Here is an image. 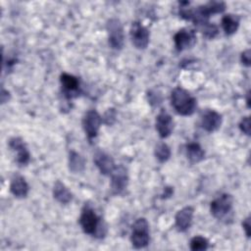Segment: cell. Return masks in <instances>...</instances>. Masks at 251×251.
<instances>
[{
  "instance_id": "30bf717a",
  "label": "cell",
  "mask_w": 251,
  "mask_h": 251,
  "mask_svg": "<svg viewBox=\"0 0 251 251\" xmlns=\"http://www.w3.org/2000/svg\"><path fill=\"white\" fill-rule=\"evenodd\" d=\"M156 130L162 138H166L171 135L174 128V122L169 113L162 110L156 117Z\"/></svg>"
},
{
  "instance_id": "7402d4cb",
  "label": "cell",
  "mask_w": 251,
  "mask_h": 251,
  "mask_svg": "<svg viewBox=\"0 0 251 251\" xmlns=\"http://www.w3.org/2000/svg\"><path fill=\"white\" fill-rule=\"evenodd\" d=\"M209 247L208 240L203 236H194L190 240V249L193 251L206 250Z\"/></svg>"
},
{
  "instance_id": "7c38bea8",
  "label": "cell",
  "mask_w": 251,
  "mask_h": 251,
  "mask_svg": "<svg viewBox=\"0 0 251 251\" xmlns=\"http://www.w3.org/2000/svg\"><path fill=\"white\" fill-rule=\"evenodd\" d=\"M9 146L17 154V162L20 166H25L29 162L30 154L21 137L11 138Z\"/></svg>"
},
{
  "instance_id": "9c48e42d",
  "label": "cell",
  "mask_w": 251,
  "mask_h": 251,
  "mask_svg": "<svg viewBox=\"0 0 251 251\" xmlns=\"http://www.w3.org/2000/svg\"><path fill=\"white\" fill-rule=\"evenodd\" d=\"M175 47L177 51H183L194 45L196 42L195 32L191 29L182 28L178 30L174 36Z\"/></svg>"
},
{
  "instance_id": "6da1fadb",
  "label": "cell",
  "mask_w": 251,
  "mask_h": 251,
  "mask_svg": "<svg viewBox=\"0 0 251 251\" xmlns=\"http://www.w3.org/2000/svg\"><path fill=\"white\" fill-rule=\"evenodd\" d=\"M171 103L174 109L181 116H190L196 108L195 98L185 89L176 87L171 93Z\"/></svg>"
},
{
  "instance_id": "8992f818",
  "label": "cell",
  "mask_w": 251,
  "mask_h": 251,
  "mask_svg": "<svg viewBox=\"0 0 251 251\" xmlns=\"http://www.w3.org/2000/svg\"><path fill=\"white\" fill-rule=\"evenodd\" d=\"M101 124L102 118L97 111L89 110L85 113L82 119V126L89 139H92L97 135Z\"/></svg>"
},
{
  "instance_id": "484cf974",
  "label": "cell",
  "mask_w": 251,
  "mask_h": 251,
  "mask_svg": "<svg viewBox=\"0 0 251 251\" xmlns=\"http://www.w3.org/2000/svg\"><path fill=\"white\" fill-rule=\"evenodd\" d=\"M239 128L246 135H250V118L249 117L242 118V120L239 123Z\"/></svg>"
},
{
  "instance_id": "2e32d148",
  "label": "cell",
  "mask_w": 251,
  "mask_h": 251,
  "mask_svg": "<svg viewBox=\"0 0 251 251\" xmlns=\"http://www.w3.org/2000/svg\"><path fill=\"white\" fill-rule=\"evenodd\" d=\"M29 187L25 179L22 176H15L10 184V191L11 193L17 198H24L26 197L28 193Z\"/></svg>"
},
{
  "instance_id": "cb8c5ba5",
  "label": "cell",
  "mask_w": 251,
  "mask_h": 251,
  "mask_svg": "<svg viewBox=\"0 0 251 251\" xmlns=\"http://www.w3.org/2000/svg\"><path fill=\"white\" fill-rule=\"evenodd\" d=\"M201 31L202 33L207 37V38H214L217 34H218V27L216 25H213V24H206L204 25H202L201 27Z\"/></svg>"
},
{
  "instance_id": "3957f363",
  "label": "cell",
  "mask_w": 251,
  "mask_h": 251,
  "mask_svg": "<svg viewBox=\"0 0 251 251\" xmlns=\"http://www.w3.org/2000/svg\"><path fill=\"white\" fill-rule=\"evenodd\" d=\"M233 198L228 193H224L214 199L210 204L211 214L218 220L229 219V215L232 214Z\"/></svg>"
},
{
  "instance_id": "ffe728a7",
  "label": "cell",
  "mask_w": 251,
  "mask_h": 251,
  "mask_svg": "<svg viewBox=\"0 0 251 251\" xmlns=\"http://www.w3.org/2000/svg\"><path fill=\"white\" fill-rule=\"evenodd\" d=\"M185 148H186L185 149L186 156L191 163H198L204 159L205 152L198 143H196V142L188 143Z\"/></svg>"
},
{
  "instance_id": "4316f807",
  "label": "cell",
  "mask_w": 251,
  "mask_h": 251,
  "mask_svg": "<svg viewBox=\"0 0 251 251\" xmlns=\"http://www.w3.org/2000/svg\"><path fill=\"white\" fill-rule=\"evenodd\" d=\"M241 62L244 66L246 67H249L250 66V63H251V53H250V49H247L245 51H243L241 53Z\"/></svg>"
},
{
  "instance_id": "8fae6325",
  "label": "cell",
  "mask_w": 251,
  "mask_h": 251,
  "mask_svg": "<svg viewBox=\"0 0 251 251\" xmlns=\"http://www.w3.org/2000/svg\"><path fill=\"white\" fill-rule=\"evenodd\" d=\"M93 161L100 173L104 176H111L116 169L114 159L106 152L97 151L94 155Z\"/></svg>"
},
{
  "instance_id": "5b68a950",
  "label": "cell",
  "mask_w": 251,
  "mask_h": 251,
  "mask_svg": "<svg viewBox=\"0 0 251 251\" xmlns=\"http://www.w3.org/2000/svg\"><path fill=\"white\" fill-rule=\"evenodd\" d=\"M108 32V41L110 46L115 50H120L124 46L125 35L124 28L118 19H110L106 25Z\"/></svg>"
},
{
  "instance_id": "d4e9b609",
  "label": "cell",
  "mask_w": 251,
  "mask_h": 251,
  "mask_svg": "<svg viewBox=\"0 0 251 251\" xmlns=\"http://www.w3.org/2000/svg\"><path fill=\"white\" fill-rule=\"evenodd\" d=\"M102 121H104V123L106 125H113L114 122L116 121V111L115 109H108L106 111V113L104 114V117L102 118Z\"/></svg>"
},
{
  "instance_id": "d6986e66",
  "label": "cell",
  "mask_w": 251,
  "mask_h": 251,
  "mask_svg": "<svg viewBox=\"0 0 251 251\" xmlns=\"http://www.w3.org/2000/svg\"><path fill=\"white\" fill-rule=\"evenodd\" d=\"M85 169V161L81 155L75 151L69 154V170L74 174L82 173Z\"/></svg>"
},
{
  "instance_id": "44dd1931",
  "label": "cell",
  "mask_w": 251,
  "mask_h": 251,
  "mask_svg": "<svg viewBox=\"0 0 251 251\" xmlns=\"http://www.w3.org/2000/svg\"><path fill=\"white\" fill-rule=\"evenodd\" d=\"M154 154H155L156 159L160 163H165L171 157V149L165 142H160L156 145L155 150H154Z\"/></svg>"
},
{
  "instance_id": "7a4b0ae2",
  "label": "cell",
  "mask_w": 251,
  "mask_h": 251,
  "mask_svg": "<svg viewBox=\"0 0 251 251\" xmlns=\"http://www.w3.org/2000/svg\"><path fill=\"white\" fill-rule=\"evenodd\" d=\"M79 225L82 230L87 234L98 237H102L105 235V231L102 230L105 227L101 225L99 217L89 205H85L81 210Z\"/></svg>"
},
{
  "instance_id": "f1b7e54d",
  "label": "cell",
  "mask_w": 251,
  "mask_h": 251,
  "mask_svg": "<svg viewBox=\"0 0 251 251\" xmlns=\"http://www.w3.org/2000/svg\"><path fill=\"white\" fill-rule=\"evenodd\" d=\"M242 226L245 231V234L247 237H250V217H247L243 222H242Z\"/></svg>"
},
{
  "instance_id": "277c9868",
  "label": "cell",
  "mask_w": 251,
  "mask_h": 251,
  "mask_svg": "<svg viewBox=\"0 0 251 251\" xmlns=\"http://www.w3.org/2000/svg\"><path fill=\"white\" fill-rule=\"evenodd\" d=\"M149 240V224L145 218H139L132 225L130 234L131 244L134 248L140 249L146 247Z\"/></svg>"
},
{
  "instance_id": "ac0fdd59",
  "label": "cell",
  "mask_w": 251,
  "mask_h": 251,
  "mask_svg": "<svg viewBox=\"0 0 251 251\" xmlns=\"http://www.w3.org/2000/svg\"><path fill=\"white\" fill-rule=\"evenodd\" d=\"M239 17L232 14L225 15L222 18V27L226 34H233L239 26Z\"/></svg>"
},
{
  "instance_id": "603a6c76",
  "label": "cell",
  "mask_w": 251,
  "mask_h": 251,
  "mask_svg": "<svg viewBox=\"0 0 251 251\" xmlns=\"http://www.w3.org/2000/svg\"><path fill=\"white\" fill-rule=\"evenodd\" d=\"M204 6H205L207 12L210 14V16L212 14L222 13L226 9V4L222 1H210L207 4H205Z\"/></svg>"
},
{
  "instance_id": "e0dca14e",
  "label": "cell",
  "mask_w": 251,
  "mask_h": 251,
  "mask_svg": "<svg viewBox=\"0 0 251 251\" xmlns=\"http://www.w3.org/2000/svg\"><path fill=\"white\" fill-rule=\"evenodd\" d=\"M53 196L61 204H68L69 202H71L73 198L71 191L67 188V186L64 183H62L59 180L56 181V183L54 184Z\"/></svg>"
},
{
  "instance_id": "9a60e30c",
  "label": "cell",
  "mask_w": 251,
  "mask_h": 251,
  "mask_svg": "<svg viewBox=\"0 0 251 251\" xmlns=\"http://www.w3.org/2000/svg\"><path fill=\"white\" fill-rule=\"evenodd\" d=\"M60 81L64 93L68 98L76 96L79 88V80L76 76L67 73H63L60 76Z\"/></svg>"
},
{
  "instance_id": "52a82bcc",
  "label": "cell",
  "mask_w": 251,
  "mask_h": 251,
  "mask_svg": "<svg viewBox=\"0 0 251 251\" xmlns=\"http://www.w3.org/2000/svg\"><path fill=\"white\" fill-rule=\"evenodd\" d=\"M132 44L137 49H145L149 43V31L139 22L132 23L129 30Z\"/></svg>"
},
{
  "instance_id": "83f0119b",
  "label": "cell",
  "mask_w": 251,
  "mask_h": 251,
  "mask_svg": "<svg viewBox=\"0 0 251 251\" xmlns=\"http://www.w3.org/2000/svg\"><path fill=\"white\" fill-rule=\"evenodd\" d=\"M156 94H157L156 92H154V93H152V91L148 92V100H149V103H150V104L158 105V104L161 103V101H162L161 95H160V94L156 95Z\"/></svg>"
},
{
  "instance_id": "ba28073f",
  "label": "cell",
  "mask_w": 251,
  "mask_h": 251,
  "mask_svg": "<svg viewBox=\"0 0 251 251\" xmlns=\"http://www.w3.org/2000/svg\"><path fill=\"white\" fill-rule=\"evenodd\" d=\"M128 183V176L126 170L120 166L116 167L111 175V189L114 193L120 194L125 191Z\"/></svg>"
},
{
  "instance_id": "f546056e",
  "label": "cell",
  "mask_w": 251,
  "mask_h": 251,
  "mask_svg": "<svg viewBox=\"0 0 251 251\" xmlns=\"http://www.w3.org/2000/svg\"><path fill=\"white\" fill-rule=\"evenodd\" d=\"M2 94H1V101H2V103H4V97L5 96H7V97H10V95H9V92L8 91H5L3 88H2V92H1Z\"/></svg>"
},
{
  "instance_id": "5bb4252c",
  "label": "cell",
  "mask_w": 251,
  "mask_h": 251,
  "mask_svg": "<svg viewBox=\"0 0 251 251\" xmlns=\"http://www.w3.org/2000/svg\"><path fill=\"white\" fill-rule=\"evenodd\" d=\"M222 122V116L214 110H207L201 118V126L208 132H213L219 129Z\"/></svg>"
},
{
  "instance_id": "4dcf8cb0",
  "label": "cell",
  "mask_w": 251,
  "mask_h": 251,
  "mask_svg": "<svg viewBox=\"0 0 251 251\" xmlns=\"http://www.w3.org/2000/svg\"><path fill=\"white\" fill-rule=\"evenodd\" d=\"M246 103H247V107L250 108V92H247V98H246Z\"/></svg>"
},
{
  "instance_id": "4fadbf2b",
  "label": "cell",
  "mask_w": 251,
  "mask_h": 251,
  "mask_svg": "<svg viewBox=\"0 0 251 251\" xmlns=\"http://www.w3.org/2000/svg\"><path fill=\"white\" fill-rule=\"evenodd\" d=\"M193 213L194 210L191 206H186L182 209H180L175 217V222H176V227L178 231H186L192 224V219H193Z\"/></svg>"
}]
</instances>
